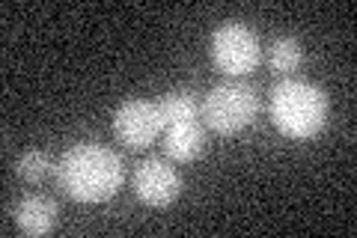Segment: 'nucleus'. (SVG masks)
Masks as SVG:
<instances>
[{"mask_svg": "<svg viewBox=\"0 0 357 238\" xmlns=\"http://www.w3.org/2000/svg\"><path fill=\"white\" fill-rule=\"evenodd\" d=\"M122 158L102 143H75L57 164V185L75 202H102L122 188Z\"/></svg>", "mask_w": 357, "mask_h": 238, "instance_id": "nucleus-1", "label": "nucleus"}, {"mask_svg": "<svg viewBox=\"0 0 357 238\" xmlns=\"http://www.w3.org/2000/svg\"><path fill=\"white\" fill-rule=\"evenodd\" d=\"M271 122L292 140H310L328 126L331 101L328 93L310 81L286 77L271 87Z\"/></svg>", "mask_w": 357, "mask_h": 238, "instance_id": "nucleus-2", "label": "nucleus"}, {"mask_svg": "<svg viewBox=\"0 0 357 238\" xmlns=\"http://www.w3.org/2000/svg\"><path fill=\"white\" fill-rule=\"evenodd\" d=\"M203 119L218 134H238L259 113V96L248 84H218L203 98Z\"/></svg>", "mask_w": 357, "mask_h": 238, "instance_id": "nucleus-3", "label": "nucleus"}, {"mask_svg": "<svg viewBox=\"0 0 357 238\" xmlns=\"http://www.w3.org/2000/svg\"><path fill=\"white\" fill-rule=\"evenodd\" d=\"M211 60L223 75H248L262 60L259 36L244 21H223L211 33Z\"/></svg>", "mask_w": 357, "mask_h": 238, "instance_id": "nucleus-4", "label": "nucleus"}, {"mask_svg": "<svg viewBox=\"0 0 357 238\" xmlns=\"http://www.w3.org/2000/svg\"><path fill=\"white\" fill-rule=\"evenodd\" d=\"M114 134L128 149H146L149 143H155L158 134H164V119H161L158 101L126 98L114 113Z\"/></svg>", "mask_w": 357, "mask_h": 238, "instance_id": "nucleus-5", "label": "nucleus"}, {"mask_svg": "<svg viewBox=\"0 0 357 238\" xmlns=\"http://www.w3.org/2000/svg\"><path fill=\"white\" fill-rule=\"evenodd\" d=\"M134 194L143 206L152 209H167L173 206L182 194V176L170 161H161V158H146L131 176Z\"/></svg>", "mask_w": 357, "mask_h": 238, "instance_id": "nucleus-6", "label": "nucleus"}, {"mask_svg": "<svg viewBox=\"0 0 357 238\" xmlns=\"http://www.w3.org/2000/svg\"><path fill=\"white\" fill-rule=\"evenodd\" d=\"M203 149H206V134L197 119L176 122V126L164 128V152L170 161H176V164L197 161V158L203 155Z\"/></svg>", "mask_w": 357, "mask_h": 238, "instance_id": "nucleus-7", "label": "nucleus"}, {"mask_svg": "<svg viewBox=\"0 0 357 238\" xmlns=\"http://www.w3.org/2000/svg\"><path fill=\"white\" fill-rule=\"evenodd\" d=\"M54 223H57V206L48 197L30 194L15 206V226L24 235H33V238L48 235L54 230Z\"/></svg>", "mask_w": 357, "mask_h": 238, "instance_id": "nucleus-8", "label": "nucleus"}, {"mask_svg": "<svg viewBox=\"0 0 357 238\" xmlns=\"http://www.w3.org/2000/svg\"><path fill=\"white\" fill-rule=\"evenodd\" d=\"M158 110H161V119H164V128H167V126H176V122L197 119L199 110H203V105H199L197 93L178 87V89H170V93H164L158 98Z\"/></svg>", "mask_w": 357, "mask_h": 238, "instance_id": "nucleus-9", "label": "nucleus"}, {"mask_svg": "<svg viewBox=\"0 0 357 238\" xmlns=\"http://www.w3.org/2000/svg\"><path fill=\"white\" fill-rule=\"evenodd\" d=\"M301 60H304V45L295 36H280L268 48V63H271V72L277 75H292L301 66Z\"/></svg>", "mask_w": 357, "mask_h": 238, "instance_id": "nucleus-10", "label": "nucleus"}, {"mask_svg": "<svg viewBox=\"0 0 357 238\" xmlns=\"http://www.w3.org/2000/svg\"><path fill=\"white\" fill-rule=\"evenodd\" d=\"M48 170H51V158L45 155L42 149H27L24 155L18 158V164H15L18 179H21V182H27V185L42 182V179L48 176Z\"/></svg>", "mask_w": 357, "mask_h": 238, "instance_id": "nucleus-11", "label": "nucleus"}]
</instances>
